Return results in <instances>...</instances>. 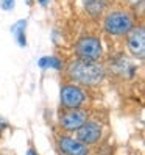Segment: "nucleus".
Segmentation results:
<instances>
[{"label": "nucleus", "instance_id": "obj_1", "mask_svg": "<svg viewBox=\"0 0 145 155\" xmlns=\"http://www.w3.org/2000/svg\"><path fill=\"white\" fill-rule=\"evenodd\" d=\"M64 74L69 81L83 88L100 86L108 77V68L103 63H87L80 60H72L64 66Z\"/></svg>", "mask_w": 145, "mask_h": 155}, {"label": "nucleus", "instance_id": "obj_2", "mask_svg": "<svg viewBox=\"0 0 145 155\" xmlns=\"http://www.w3.org/2000/svg\"><path fill=\"white\" fill-rule=\"evenodd\" d=\"M103 31L112 38L126 36L136 27V17L130 10L125 8H114L103 16Z\"/></svg>", "mask_w": 145, "mask_h": 155}, {"label": "nucleus", "instance_id": "obj_3", "mask_svg": "<svg viewBox=\"0 0 145 155\" xmlns=\"http://www.w3.org/2000/svg\"><path fill=\"white\" fill-rule=\"evenodd\" d=\"M74 52H75V60L80 61H87V63H100L103 58V42L102 39L95 35H84L78 38L74 44Z\"/></svg>", "mask_w": 145, "mask_h": 155}, {"label": "nucleus", "instance_id": "obj_4", "mask_svg": "<svg viewBox=\"0 0 145 155\" xmlns=\"http://www.w3.org/2000/svg\"><path fill=\"white\" fill-rule=\"evenodd\" d=\"M87 89L75 85L72 81H66L59 88V104L62 110H74V108H84L87 102Z\"/></svg>", "mask_w": 145, "mask_h": 155}, {"label": "nucleus", "instance_id": "obj_5", "mask_svg": "<svg viewBox=\"0 0 145 155\" xmlns=\"http://www.w3.org/2000/svg\"><path fill=\"white\" fill-rule=\"evenodd\" d=\"M89 119L90 114L86 108H74V110H62L58 116V124L64 132H77Z\"/></svg>", "mask_w": 145, "mask_h": 155}, {"label": "nucleus", "instance_id": "obj_6", "mask_svg": "<svg viewBox=\"0 0 145 155\" xmlns=\"http://www.w3.org/2000/svg\"><path fill=\"white\" fill-rule=\"evenodd\" d=\"M75 138L87 147L97 146L103 138V124L100 121L89 119L75 132Z\"/></svg>", "mask_w": 145, "mask_h": 155}, {"label": "nucleus", "instance_id": "obj_7", "mask_svg": "<svg viewBox=\"0 0 145 155\" xmlns=\"http://www.w3.org/2000/svg\"><path fill=\"white\" fill-rule=\"evenodd\" d=\"M125 38H126V49H128L130 55L136 60L142 61L145 58V28H143V25H136Z\"/></svg>", "mask_w": 145, "mask_h": 155}, {"label": "nucleus", "instance_id": "obj_8", "mask_svg": "<svg viewBox=\"0 0 145 155\" xmlns=\"http://www.w3.org/2000/svg\"><path fill=\"white\" fill-rule=\"evenodd\" d=\"M56 149L59 155H90V147L67 133H62L56 138Z\"/></svg>", "mask_w": 145, "mask_h": 155}, {"label": "nucleus", "instance_id": "obj_9", "mask_svg": "<svg viewBox=\"0 0 145 155\" xmlns=\"http://www.w3.org/2000/svg\"><path fill=\"white\" fill-rule=\"evenodd\" d=\"M83 10L92 19H100L109 6V0H81Z\"/></svg>", "mask_w": 145, "mask_h": 155}, {"label": "nucleus", "instance_id": "obj_10", "mask_svg": "<svg viewBox=\"0 0 145 155\" xmlns=\"http://www.w3.org/2000/svg\"><path fill=\"white\" fill-rule=\"evenodd\" d=\"M27 27H28V21L27 19H19L16 21L13 25H11V35L16 41V44L19 47L25 49L28 45V41H27Z\"/></svg>", "mask_w": 145, "mask_h": 155}, {"label": "nucleus", "instance_id": "obj_11", "mask_svg": "<svg viewBox=\"0 0 145 155\" xmlns=\"http://www.w3.org/2000/svg\"><path fill=\"white\" fill-rule=\"evenodd\" d=\"M38 66L42 71L55 69V71H64V61L56 55H44L38 60Z\"/></svg>", "mask_w": 145, "mask_h": 155}, {"label": "nucleus", "instance_id": "obj_12", "mask_svg": "<svg viewBox=\"0 0 145 155\" xmlns=\"http://www.w3.org/2000/svg\"><path fill=\"white\" fill-rule=\"evenodd\" d=\"M14 6H16V0H0V10H3L6 13L13 11Z\"/></svg>", "mask_w": 145, "mask_h": 155}, {"label": "nucleus", "instance_id": "obj_13", "mask_svg": "<svg viewBox=\"0 0 145 155\" xmlns=\"http://www.w3.org/2000/svg\"><path fill=\"white\" fill-rule=\"evenodd\" d=\"M125 2L128 3L130 6H133V8H136L137 5H139V6L142 8V5H143V0H125Z\"/></svg>", "mask_w": 145, "mask_h": 155}, {"label": "nucleus", "instance_id": "obj_14", "mask_svg": "<svg viewBox=\"0 0 145 155\" xmlns=\"http://www.w3.org/2000/svg\"><path fill=\"white\" fill-rule=\"evenodd\" d=\"M36 2H38L42 8H47V6L50 5V0H36Z\"/></svg>", "mask_w": 145, "mask_h": 155}, {"label": "nucleus", "instance_id": "obj_15", "mask_svg": "<svg viewBox=\"0 0 145 155\" xmlns=\"http://www.w3.org/2000/svg\"><path fill=\"white\" fill-rule=\"evenodd\" d=\"M25 155H39V152L36 150L34 147H28V150H27V153Z\"/></svg>", "mask_w": 145, "mask_h": 155}]
</instances>
